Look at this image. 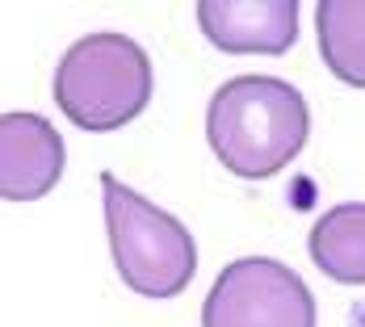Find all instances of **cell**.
<instances>
[{
    "label": "cell",
    "instance_id": "6da1fadb",
    "mask_svg": "<svg viewBox=\"0 0 365 327\" xmlns=\"http://www.w3.org/2000/svg\"><path fill=\"white\" fill-rule=\"evenodd\" d=\"M307 97L277 76H235L206 105V139L227 172L264 181L307 147Z\"/></svg>",
    "mask_w": 365,
    "mask_h": 327
},
{
    "label": "cell",
    "instance_id": "7a4b0ae2",
    "mask_svg": "<svg viewBox=\"0 0 365 327\" xmlns=\"http://www.w3.org/2000/svg\"><path fill=\"white\" fill-rule=\"evenodd\" d=\"M151 59L130 34H84L55 68V105L80 130H122L151 101Z\"/></svg>",
    "mask_w": 365,
    "mask_h": 327
},
{
    "label": "cell",
    "instance_id": "3957f363",
    "mask_svg": "<svg viewBox=\"0 0 365 327\" xmlns=\"http://www.w3.org/2000/svg\"><path fill=\"white\" fill-rule=\"evenodd\" d=\"M106 231L118 277L139 298H177L197 273V244L177 214L147 202L139 189L101 172Z\"/></svg>",
    "mask_w": 365,
    "mask_h": 327
},
{
    "label": "cell",
    "instance_id": "277c9868",
    "mask_svg": "<svg viewBox=\"0 0 365 327\" xmlns=\"http://www.w3.org/2000/svg\"><path fill=\"white\" fill-rule=\"evenodd\" d=\"M202 327H315V294L290 264L244 256L215 277Z\"/></svg>",
    "mask_w": 365,
    "mask_h": 327
},
{
    "label": "cell",
    "instance_id": "5b68a950",
    "mask_svg": "<svg viewBox=\"0 0 365 327\" xmlns=\"http://www.w3.org/2000/svg\"><path fill=\"white\" fill-rule=\"evenodd\" d=\"M193 17L222 55H286L298 42V0H197Z\"/></svg>",
    "mask_w": 365,
    "mask_h": 327
},
{
    "label": "cell",
    "instance_id": "8992f818",
    "mask_svg": "<svg viewBox=\"0 0 365 327\" xmlns=\"http://www.w3.org/2000/svg\"><path fill=\"white\" fill-rule=\"evenodd\" d=\"M68 147L42 113H0V197L38 202L63 181Z\"/></svg>",
    "mask_w": 365,
    "mask_h": 327
},
{
    "label": "cell",
    "instance_id": "52a82bcc",
    "mask_svg": "<svg viewBox=\"0 0 365 327\" xmlns=\"http://www.w3.org/2000/svg\"><path fill=\"white\" fill-rule=\"evenodd\" d=\"M311 260L336 286H365V202H340L311 227Z\"/></svg>",
    "mask_w": 365,
    "mask_h": 327
},
{
    "label": "cell",
    "instance_id": "ba28073f",
    "mask_svg": "<svg viewBox=\"0 0 365 327\" xmlns=\"http://www.w3.org/2000/svg\"><path fill=\"white\" fill-rule=\"evenodd\" d=\"M315 30L328 72L349 88H365V0H319Z\"/></svg>",
    "mask_w": 365,
    "mask_h": 327
}]
</instances>
